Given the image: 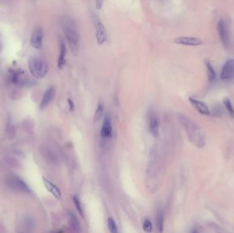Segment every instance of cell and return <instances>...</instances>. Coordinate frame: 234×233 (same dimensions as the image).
Returning a JSON list of instances; mask_svg holds the SVG:
<instances>
[{"mask_svg":"<svg viewBox=\"0 0 234 233\" xmlns=\"http://www.w3.org/2000/svg\"><path fill=\"white\" fill-rule=\"evenodd\" d=\"M178 121L184 129L188 138L198 146H203L205 143V134L196 122L185 114H179Z\"/></svg>","mask_w":234,"mask_h":233,"instance_id":"1","label":"cell"},{"mask_svg":"<svg viewBox=\"0 0 234 233\" xmlns=\"http://www.w3.org/2000/svg\"><path fill=\"white\" fill-rule=\"evenodd\" d=\"M61 25L71 53L76 55L79 51V33L76 22L71 17H62Z\"/></svg>","mask_w":234,"mask_h":233,"instance_id":"2","label":"cell"},{"mask_svg":"<svg viewBox=\"0 0 234 233\" xmlns=\"http://www.w3.org/2000/svg\"><path fill=\"white\" fill-rule=\"evenodd\" d=\"M28 68L32 76L38 80L45 77L48 71V66L46 61L38 56H32L29 58Z\"/></svg>","mask_w":234,"mask_h":233,"instance_id":"3","label":"cell"},{"mask_svg":"<svg viewBox=\"0 0 234 233\" xmlns=\"http://www.w3.org/2000/svg\"><path fill=\"white\" fill-rule=\"evenodd\" d=\"M91 18L94 24L97 43L99 45H103L107 40V31L106 27L99 18V16L94 12H92L91 13Z\"/></svg>","mask_w":234,"mask_h":233,"instance_id":"4","label":"cell"},{"mask_svg":"<svg viewBox=\"0 0 234 233\" xmlns=\"http://www.w3.org/2000/svg\"><path fill=\"white\" fill-rule=\"evenodd\" d=\"M44 30L41 27H38L34 30L30 37V45L36 49H40L43 46Z\"/></svg>","mask_w":234,"mask_h":233,"instance_id":"5","label":"cell"},{"mask_svg":"<svg viewBox=\"0 0 234 233\" xmlns=\"http://www.w3.org/2000/svg\"><path fill=\"white\" fill-rule=\"evenodd\" d=\"M148 126L151 133L154 137H157L159 134L160 119L156 112L151 110L148 114Z\"/></svg>","mask_w":234,"mask_h":233,"instance_id":"6","label":"cell"},{"mask_svg":"<svg viewBox=\"0 0 234 233\" xmlns=\"http://www.w3.org/2000/svg\"><path fill=\"white\" fill-rule=\"evenodd\" d=\"M220 79L224 81L234 79V59H230L224 63L220 73Z\"/></svg>","mask_w":234,"mask_h":233,"instance_id":"7","label":"cell"},{"mask_svg":"<svg viewBox=\"0 0 234 233\" xmlns=\"http://www.w3.org/2000/svg\"><path fill=\"white\" fill-rule=\"evenodd\" d=\"M217 30L219 35L220 40L224 47L229 46V36L228 31L227 25L223 19L218 21L217 25Z\"/></svg>","mask_w":234,"mask_h":233,"instance_id":"8","label":"cell"},{"mask_svg":"<svg viewBox=\"0 0 234 233\" xmlns=\"http://www.w3.org/2000/svg\"><path fill=\"white\" fill-rule=\"evenodd\" d=\"M100 136L104 139L111 138L112 136V125L111 122V118L108 114H106V116H104L102 127L100 131Z\"/></svg>","mask_w":234,"mask_h":233,"instance_id":"9","label":"cell"},{"mask_svg":"<svg viewBox=\"0 0 234 233\" xmlns=\"http://www.w3.org/2000/svg\"><path fill=\"white\" fill-rule=\"evenodd\" d=\"M174 43L177 45L186 46H199L203 44V42L200 38L193 36L177 37L174 40Z\"/></svg>","mask_w":234,"mask_h":233,"instance_id":"10","label":"cell"},{"mask_svg":"<svg viewBox=\"0 0 234 233\" xmlns=\"http://www.w3.org/2000/svg\"><path fill=\"white\" fill-rule=\"evenodd\" d=\"M55 94H56V88H55L54 86H50V88H47V90L43 94L41 101L40 102V109L43 110L50 105V103L51 102V101L53 100V97H54Z\"/></svg>","mask_w":234,"mask_h":233,"instance_id":"11","label":"cell"},{"mask_svg":"<svg viewBox=\"0 0 234 233\" xmlns=\"http://www.w3.org/2000/svg\"><path fill=\"white\" fill-rule=\"evenodd\" d=\"M189 101L190 104L193 106V108H195L199 114L205 115V116H208L210 114V110H209L208 106L204 102L192 97L189 98Z\"/></svg>","mask_w":234,"mask_h":233,"instance_id":"12","label":"cell"},{"mask_svg":"<svg viewBox=\"0 0 234 233\" xmlns=\"http://www.w3.org/2000/svg\"><path fill=\"white\" fill-rule=\"evenodd\" d=\"M60 46V53L58 60V67L61 69L64 67L65 63H66V55L67 52L66 44L64 43L62 38H60L59 40Z\"/></svg>","mask_w":234,"mask_h":233,"instance_id":"13","label":"cell"},{"mask_svg":"<svg viewBox=\"0 0 234 233\" xmlns=\"http://www.w3.org/2000/svg\"><path fill=\"white\" fill-rule=\"evenodd\" d=\"M9 183L12 185V187L17 188V189H20L25 192H30V188L25 184V183L23 182L21 179H20L18 177H10Z\"/></svg>","mask_w":234,"mask_h":233,"instance_id":"14","label":"cell"},{"mask_svg":"<svg viewBox=\"0 0 234 233\" xmlns=\"http://www.w3.org/2000/svg\"><path fill=\"white\" fill-rule=\"evenodd\" d=\"M43 182H44L46 188L47 189V190L51 192L54 195L56 198L58 199V200L61 198V192H60L58 187H56V185H53L52 183L47 180L45 178H43Z\"/></svg>","mask_w":234,"mask_h":233,"instance_id":"15","label":"cell"},{"mask_svg":"<svg viewBox=\"0 0 234 233\" xmlns=\"http://www.w3.org/2000/svg\"><path fill=\"white\" fill-rule=\"evenodd\" d=\"M205 67H206L207 73H208V81L209 82H213V81L216 80V77L214 68L211 62L209 60H205Z\"/></svg>","mask_w":234,"mask_h":233,"instance_id":"16","label":"cell"},{"mask_svg":"<svg viewBox=\"0 0 234 233\" xmlns=\"http://www.w3.org/2000/svg\"><path fill=\"white\" fill-rule=\"evenodd\" d=\"M69 223L71 226L76 231L80 230V224H79V220L77 218L75 214L72 212H69Z\"/></svg>","mask_w":234,"mask_h":233,"instance_id":"17","label":"cell"},{"mask_svg":"<svg viewBox=\"0 0 234 233\" xmlns=\"http://www.w3.org/2000/svg\"><path fill=\"white\" fill-rule=\"evenodd\" d=\"M156 220L157 226H158L159 232L160 233H162L164 230V213L161 209H159L158 213H157Z\"/></svg>","mask_w":234,"mask_h":233,"instance_id":"18","label":"cell"},{"mask_svg":"<svg viewBox=\"0 0 234 233\" xmlns=\"http://www.w3.org/2000/svg\"><path fill=\"white\" fill-rule=\"evenodd\" d=\"M223 103H224V105L226 109L229 112V115L231 116V118H234V108L233 106L232 103H231V100L228 99V98H225L223 100Z\"/></svg>","mask_w":234,"mask_h":233,"instance_id":"19","label":"cell"},{"mask_svg":"<svg viewBox=\"0 0 234 233\" xmlns=\"http://www.w3.org/2000/svg\"><path fill=\"white\" fill-rule=\"evenodd\" d=\"M6 134L10 138L15 137V134H16V130H15V126L10 120H8L6 125Z\"/></svg>","mask_w":234,"mask_h":233,"instance_id":"20","label":"cell"},{"mask_svg":"<svg viewBox=\"0 0 234 233\" xmlns=\"http://www.w3.org/2000/svg\"><path fill=\"white\" fill-rule=\"evenodd\" d=\"M107 224H108L109 230L111 233H119L117 226L115 223V221L112 217H110L107 219Z\"/></svg>","mask_w":234,"mask_h":233,"instance_id":"21","label":"cell"},{"mask_svg":"<svg viewBox=\"0 0 234 233\" xmlns=\"http://www.w3.org/2000/svg\"><path fill=\"white\" fill-rule=\"evenodd\" d=\"M103 114H104V105L102 103H99L97 109H96L95 113H94V120L95 122H98L101 119V118L102 117Z\"/></svg>","mask_w":234,"mask_h":233,"instance_id":"22","label":"cell"},{"mask_svg":"<svg viewBox=\"0 0 234 233\" xmlns=\"http://www.w3.org/2000/svg\"><path fill=\"white\" fill-rule=\"evenodd\" d=\"M143 229L147 232L151 233L153 230V225L148 218H145L143 222Z\"/></svg>","mask_w":234,"mask_h":233,"instance_id":"23","label":"cell"},{"mask_svg":"<svg viewBox=\"0 0 234 233\" xmlns=\"http://www.w3.org/2000/svg\"><path fill=\"white\" fill-rule=\"evenodd\" d=\"M213 115L216 117H220L223 114V109L220 105H216L212 108Z\"/></svg>","mask_w":234,"mask_h":233,"instance_id":"24","label":"cell"},{"mask_svg":"<svg viewBox=\"0 0 234 233\" xmlns=\"http://www.w3.org/2000/svg\"><path fill=\"white\" fill-rule=\"evenodd\" d=\"M73 202H74V204L75 205V207L76 208H77V210L78 211L79 214L82 215V217H84V213H83L81 203H80V201H79V198H78L77 196H74L73 198Z\"/></svg>","mask_w":234,"mask_h":233,"instance_id":"25","label":"cell"},{"mask_svg":"<svg viewBox=\"0 0 234 233\" xmlns=\"http://www.w3.org/2000/svg\"><path fill=\"white\" fill-rule=\"evenodd\" d=\"M67 102H68V104H69V108L70 111H74L75 105H74V102H73V101L72 100L70 99V98H69V99H67Z\"/></svg>","mask_w":234,"mask_h":233,"instance_id":"26","label":"cell"},{"mask_svg":"<svg viewBox=\"0 0 234 233\" xmlns=\"http://www.w3.org/2000/svg\"><path fill=\"white\" fill-rule=\"evenodd\" d=\"M96 8H97V10H100L101 8H102V6H103V4H104V2H102V1H97V2H96Z\"/></svg>","mask_w":234,"mask_h":233,"instance_id":"27","label":"cell"},{"mask_svg":"<svg viewBox=\"0 0 234 233\" xmlns=\"http://www.w3.org/2000/svg\"><path fill=\"white\" fill-rule=\"evenodd\" d=\"M191 233H198V232H197V230H193L191 232Z\"/></svg>","mask_w":234,"mask_h":233,"instance_id":"28","label":"cell"}]
</instances>
